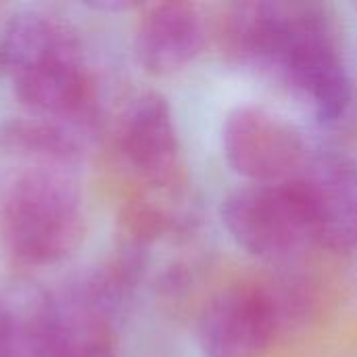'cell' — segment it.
I'll return each mask as SVG.
<instances>
[{
  "mask_svg": "<svg viewBox=\"0 0 357 357\" xmlns=\"http://www.w3.org/2000/svg\"><path fill=\"white\" fill-rule=\"evenodd\" d=\"M316 230V243L328 251L357 249V159L347 153H314L297 178Z\"/></svg>",
  "mask_w": 357,
  "mask_h": 357,
  "instance_id": "cell-8",
  "label": "cell"
},
{
  "mask_svg": "<svg viewBox=\"0 0 357 357\" xmlns=\"http://www.w3.org/2000/svg\"><path fill=\"white\" fill-rule=\"evenodd\" d=\"M207 40L201 8L190 2H161L149 6L136 27L134 52L151 75H174L186 69Z\"/></svg>",
  "mask_w": 357,
  "mask_h": 357,
  "instance_id": "cell-9",
  "label": "cell"
},
{
  "mask_svg": "<svg viewBox=\"0 0 357 357\" xmlns=\"http://www.w3.org/2000/svg\"><path fill=\"white\" fill-rule=\"evenodd\" d=\"M84 128L48 117L10 119L0 128V149L17 163L75 167L84 153Z\"/></svg>",
  "mask_w": 357,
  "mask_h": 357,
  "instance_id": "cell-11",
  "label": "cell"
},
{
  "mask_svg": "<svg viewBox=\"0 0 357 357\" xmlns=\"http://www.w3.org/2000/svg\"><path fill=\"white\" fill-rule=\"evenodd\" d=\"M222 149L230 169L245 184L293 182L314 155L297 123L255 105H243L228 113Z\"/></svg>",
  "mask_w": 357,
  "mask_h": 357,
  "instance_id": "cell-5",
  "label": "cell"
},
{
  "mask_svg": "<svg viewBox=\"0 0 357 357\" xmlns=\"http://www.w3.org/2000/svg\"><path fill=\"white\" fill-rule=\"evenodd\" d=\"M115 144L123 163L146 184L167 188L178 180L180 136L163 94L140 92L126 105L117 119Z\"/></svg>",
  "mask_w": 357,
  "mask_h": 357,
  "instance_id": "cell-7",
  "label": "cell"
},
{
  "mask_svg": "<svg viewBox=\"0 0 357 357\" xmlns=\"http://www.w3.org/2000/svg\"><path fill=\"white\" fill-rule=\"evenodd\" d=\"M220 215L230 238L257 259L282 261L318 245L299 180L245 184L224 199Z\"/></svg>",
  "mask_w": 357,
  "mask_h": 357,
  "instance_id": "cell-4",
  "label": "cell"
},
{
  "mask_svg": "<svg viewBox=\"0 0 357 357\" xmlns=\"http://www.w3.org/2000/svg\"><path fill=\"white\" fill-rule=\"evenodd\" d=\"M63 335V357H117L113 343V324L52 295Z\"/></svg>",
  "mask_w": 357,
  "mask_h": 357,
  "instance_id": "cell-12",
  "label": "cell"
},
{
  "mask_svg": "<svg viewBox=\"0 0 357 357\" xmlns=\"http://www.w3.org/2000/svg\"><path fill=\"white\" fill-rule=\"evenodd\" d=\"M65 335L52 295L38 289L0 293V357H63Z\"/></svg>",
  "mask_w": 357,
  "mask_h": 357,
  "instance_id": "cell-10",
  "label": "cell"
},
{
  "mask_svg": "<svg viewBox=\"0 0 357 357\" xmlns=\"http://www.w3.org/2000/svg\"><path fill=\"white\" fill-rule=\"evenodd\" d=\"M84 199L71 167L17 163L0 184V243L25 266H52L84 238Z\"/></svg>",
  "mask_w": 357,
  "mask_h": 357,
  "instance_id": "cell-3",
  "label": "cell"
},
{
  "mask_svg": "<svg viewBox=\"0 0 357 357\" xmlns=\"http://www.w3.org/2000/svg\"><path fill=\"white\" fill-rule=\"evenodd\" d=\"M230 54L284 88L318 123L341 121L354 82L335 21L314 2H245L226 19Z\"/></svg>",
  "mask_w": 357,
  "mask_h": 357,
  "instance_id": "cell-1",
  "label": "cell"
},
{
  "mask_svg": "<svg viewBox=\"0 0 357 357\" xmlns=\"http://www.w3.org/2000/svg\"><path fill=\"white\" fill-rule=\"evenodd\" d=\"M278 299L257 284L220 291L203 310L197 339L203 357H264L280 328Z\"/></svg>",
  "mask_w": 357,
  "mask_h": 357,
  "instance_id": "cell-6",
  "label": "cell"
},
{
  "mask_svg": "<svg viewBox=\"0 0 357 357\" xmlns=\"http://www.w3.org/2000/svg\"><path fill=\"white\" fill-rule=\"evenodd\" d=\"M0 67L33 115L86 128L96 88L75 27L48 10L15 15L0 36Z\"/></svg>",
  "mask_w": 357,
  "mask_h": 357,
  "instance_id": "cell-2",
  "label": "cell"
}]
</instances>
